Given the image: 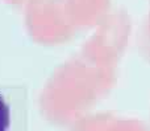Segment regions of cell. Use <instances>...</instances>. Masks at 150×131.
<instances>
[{
	"label": "cell",
	"instance_id": "cell-1",
	"mask_svg": "<svg viewBox=\"0 0 150 131\" xmlns=\"http://www.w3.org/2000/svg\"><path fill=\"white\" fill-rule=\"evenodd\" d=\"M11 123V113L5 100L0 94V131H8Z\"/></svg>",
	"mask_w": 150,
	"mask_h": 131
}]
</instances>
